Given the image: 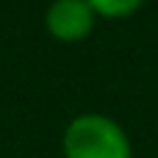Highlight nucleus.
Masks as SVG:
<instances>
[{
    "mask_svg": "<svg viewBox=\"0 0 158 158\" xmlns=\"http://www.w3.org/2000/svg\"><path fill=\"white\" fill-rule=\"evenodd\" d=\"M64 158H133V144L125 128L97 111L78 114L61 133Z\"/></svg>",
    "mask_w": 158,
    "mask_h": 158,
    "instance_id": "obj_1",
    "label": "nucleus"
},
{
    "mask_svg": "<svg viewBox=\"0 0 158 158\" xmlns=\"http://www.w3.org/2000/svg\"><path fill=\"white\" fill-rule=\"evenodd\" d=\"M94 19L97 14L86 0H53L44 14V28L56 42L75 44L92 33Z\"/></svg>",
    "mask_w": 158,
    "mask_h": 158,
    "instance_id": "obj_2",
    "label": "nucleus"
},
{
    "mask_svg": "<svg viewBox=\"0 0 158 158\" xmlns=\"http://www.w3.org/2000/svg\"><path fill=\"white\" fill-rule=\"evenodd\" d=\"M97 17H106V19H125L131 14H136L144 0H86Z\"/></svg>",
    "mask_w": 158,
    "mask_h": 158,
    "instance_id": "obj_3",
    "label": "nucleus"
}]
</instances>
